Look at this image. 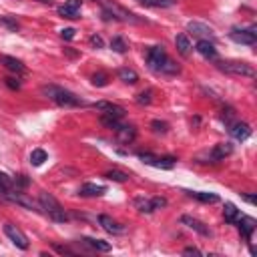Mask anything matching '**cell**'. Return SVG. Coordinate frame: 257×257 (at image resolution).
<instances>
[{
  "instance_id": "obj_18",
  "label": "cell",
  "mask_w": 257,
  "mask_h": 257,
  "mask_svg": "<svg viewBox=\"0 0 257 257\" xmlns=\"http://www.w3.org/2000/svg\"><path fill=\"white\" fill-rule=\"evenodd\" d=\"M197 52L201 56H205V58H215L217 56V48H215V44L211 40H199L197 42Z\"/></svg>"
},
{
  "instance_id": "obj_32",
  "label": "cell",
  "mask_w": 257,
  "mask_h": 257,
  "mask_svg": "<svg viewBox=\"0 0 257 257\" xmlns=\"http://www.w3.org/2000/svg\"><path fill=\"white\" fill-rule=\"evenodd\" d=\"M92 84L94 86H106V82H108V76L104 74V72H96V74H92Z\"/></svg>"
},
{
  "instance_id": "obj_34",
  "label": "cell",
  "mask_w": 257,
  "mask_h": 257,
  "mask_svg": "<svg viewBox=\"0 0 257 257\" xmlns=\"http://www.w3.org/2000/svg\"><path fill=\"white\" fill-rule=\"evenodd\" d=\"M4 82H6V86H8V88H12V90H18V88H20V80H18V78H14V76H6V78H4Z\"/></svg>"
},
{
  "instance_id": "obj_22",
  "label": "cell",
  "mask_w": 257,
  "mask_h": 257,
  "mask_svg": "<svg viewBox=\"0 0 257 257\" xmlns=\"http://www.w3.org/2000/svg\"><path fill=\"white\" fill-rule=\"evenodd\" d=\"M175 44H177V50H179V54H183V56H189V52H191V40H189V36L187 34H179L177 38H175Z\"/></svg>"
},
{
  "instance_id": "obj_7",
  "label": "cell",
  "mask_w": 257,
  "mask_h": 257,
  "mask_svg": "<svg viewBox=\"0 0 257 257\" xmlns=\"http://www.w3.org/2000/svg\"><path fill=\"white\" fill-rule=\"evenodd\" d=\"M4 233H6V237H8L18 249H28V239H26V235H24L16 225L4 223Z\"/></svg>"
},
{
  "instance_id": "obj_8",
  "label": "cell",
  "mask_w": 257,
  "mask_h": 257,
  "mask_svg": "<svg viewBox=\"0 0 257 257\" xmlns=\"http://www.w3.org/2000/svg\"><path fill=\"white\" fill-rule=\"evenodd\" d=\"M92 106L96 110H100L102 114H106V116H114V118H122L124 116V108L120 104H114V102H108V100H98Z\"/></svg>"
},
{
  "instance_id": "obj_31",
  "label": "cell",
  "mask_w": 257,
  "mask_h": 257,
  "mask_svg": "<svg viewBox=\"0 0 257 257\" xmlns=\"http://www.w3.org/2000/svg\"><path fill=\"white\" fill-rule=\"evenodd\" d=\"M151 128H153L157 135H165L167 128H169V124H167L165 120H153V122H151Z\"/></svg>"
},
{
  "instance_id": "obj_15",
  "label": "cell",
  "mask_w": 257,
  "mask_h": 257,
  "mask_svg": "<svg viewBox=\"0 0 257 257\" xmlns=\"http://www.w3.org/2000/svg\"><path fill=\"white\" fill-rule=\"evenodd\" d=\"M0 64H2L4 68H8L10 72H16V74H22L26 68H24V64L18 60V58H14V56H8V54H0Z\"/></svg>"
},
{
  "instance_id": "obj_27",
  "label": "cell",
  "mask_w": 257,
  "mask_h": 257,
  "mask_svg": "<svg viewBox=\"0 0 257 257\" xmlns=\"http://www.w3.org/2000/svg\"><path fill=\"white\" fill-rule=\"evenodd\" d=\"M46 159H48V155H46V151H44V149H34V151L30 153V163H32L34 167H40Z\"/></svg>"
},
{
  "instance_id": "obj_24",
  "label": "cell",
  "mask_w": 257,
  "mask_h": 257,
  "mask_svg": "<svg viewBox=\"0 0 257 257\" xmlns=\"http://www.w3.org/2000/svg\"><path fill=\"white\" fill-rule=\"evenodd\" d=\"M223 217H225L227 223H237L239 217H241V213H239V209H237L233 203H225V207H223Z\"/></svg>"
},
{
  "instance_id": "obj_38",
  "label": "cell",
  "mask_w": 257,
  "mask_h": 257,
  "mask_svg": "<svg viewBox=\"0 0 257 257\" xmlns=\"http://www.w3.org/2000/svg\"><path fill=\"white\" fill-rule=\"evenodd\" d=\"M90 44H92L94 48H102V46H104V42H102V38H100L98 34H92V36H90Z\"/></svg>"
},
{
  "instance_id": "obj_14",
  "label": "cell",
  "mask_w": 257,
  "mask_h": 257,
  "mask_svg": "<svg viewBox=\"0 0 257 257\" xmlns=\"http://www.w3.org/2000/svg\"><path fill=\"white\" fill-rule=\"evenodd\" d=\"M231 153H233V145L231 143H219L209 153V159H211V163H217V161H223L225 157H229Z\"/></svg>"
},
{
  "instance_id": "obj_35",
  "label": "cell",
  "mask_w": 257,
  "mask_h": 257,
  "mask_svg": "<svg viewBox=\"0 0 257 257\" xmlns=\"http://www.w3.org/2000/svg\"><path fill=\"white\" fill-rule=\"evenodd\" d=\"M151 201H153V207H155V211H157V209H163V207H167V199H165V197H153Z\"/></svg>"
},
{
  "instance_id": "obj_28",
  "label": "cell",
  "mask_w": 257,
  "mask_h": 257,
  "mask_svg": "<svg viewBox=\"0 0 257 257\" xmlns=\"http://www.w3.org/2000/svg\"><path fill=\"white\" fill-rule=\"evenodd\" d=\"M110 48H112L114 52H118V54H122V52H126V48H128V44H126V40H124L122 36H114V38L110 40Z\"/></svg>"
},
{
  "instance_id": "obj_39",
  "label": "cell",
  "mask_w": 257,
  "mask_h": 257,
  "mask_svg": "<svg viewBox=\"0 0 257 257\" xmlns=\"http://www.w3.org/2000/svg\"><path fill=\"white\" fill-rule=\"evenodd\" d=\"M74 28H64V30H60V34H62V38H66V40H70V38H74Z\"/></svg>"
},
{
  "instance_id": "obj_41",
  "label": "cell",
  "mask_w": 257,
  "mask_h": 257,
  "mask_svg": "<svg viewBox=\"0 0 257 257\" xmlns=\"http://www.w3.org/2000/svg\"><path fill=\"white\" fill-rule=\"evenodd\" d=\"M241 199H243V201H247V203H251V205H255V203H257L255 195H247V193H241Z\"/></svg>"
},
{
  "instance_id": "obj_19",
  "label": "cell",
  "mask_w": 257,
  "mask_h": 257,
  "mask_svg": "<svg viewBox=\"0 0 257 257\" xmlns=\"http://www.w3.org/2000/svg\"><path fill=\"white\" fill-rule=\"evenodd\" d=\"M104 191H106V189H104L102 185H96V183H84V185L80 187V195H82V197H100Z\"/></svg>"
},
{
  "instance_id": "obj_20",
  "label": "cell",
  "mask_w": 257,
  "mask_h": 257,
  "mask_svg": "<svg viewBox=\"0 0 257 257\" xmlns=\"http://www.w3.org/2000/svg\"><path fill=\"white\" fill-rule=\"evenodd\" d=\"M84 245H88L90 249H96V251H110V243H106V241H102V239H92V237H82L80 239Z\"/></svg>"
},
{
  "instance_id": "obj_5",
  "label": "cell",
  "mask_w": 257,
  "mask_h": 257,
  "mask_svg": "<svg viewBox=\"0 0 257 257\" xmlns=\"http://www.w3.org/2000/svg\"><path fill=\"white\" fill-rule=\"evenodd\" d=\"M229 36H231V40L237 42V44H255V42H257L255 26H251V28H231Z\"/></svg>"
},
{
  "instance_id": "obj_9",
  "label": "cell",
  "mask_w": 257,
  "mask_h": 257,
  "mask_svg": "<svg viewBox=\"0 0 257 257\" xmlns=\"http://www.w3.org/2000/svg\"><path fill=\"white\" fill-rule=\"evenodd\" d=\"M114 133H116V141L122 143V145H128L135 137H137V128L133 124H118L114 128Z\"/></svg>"
},
{
  "instance_id": "obj_4",
  "label": "cell",
  "mask_w": 257,
  "mask_h": 257,
  "mask_svg": "<svg viewBox=\"0 0 257 257\" xmlns=\"http://www.w3.org/2000/svg\"><path fill=\"white\" fill-rule=\"evenodd\" d=\"M167 60H169V56H167V52H165L163 46H151V48H149V52H147V62H149V66H151L155 72H163V66H165Z\"/></svg>"
},
{
  "instance_id": "obj_42",
  "label": "cell",
  "mask_w": 257,
  "mask_h": 257,
  "mask_svg": "<svg viewBox=\"0 0 257 257\" xmlns=\"http://www.w3.org/2000/svg\"><path fill=\"white\" fill-rule=\"evenodd\" d=\"M38 2H42V4H50L52 0H38Z\"/></svg>"
},
{
  "instance_id": "obj_3",
  "label": "cell",
  "mask_w": 257,
  "mask_h": 257,
  "mask_svg": "<svg viewBox=\"0 0 257 257\" xmlns=\"http://www.w3.org/2000/svg\"><path fill=\"white\" fill-rule=\"evenodd\" d=\"M217 68L221 72H227V74H233V76H249V78L255 76V68L247 62H241V60H223V62L217 64Z\"/></svg>"
},
{
  "instance_id": "obj_30",
  "label": "cell",
  "mask_w": 257,
  "mask_h": 257,
  "mask_svg": "<svg viewBox=\"0 0 257 257\" xmlns=\"http://www.w3.org/2000/svg\"><path fill=\"white\" fill-rule=\"evenodd\" d=\"M0 24L6 26V28H8V30H12V32H16V30L20 28V24H18L14 18H10V16H0Z\"/></svg>"
},
{
  "instance_id": "obj_37",
  "label": "cell",
  "mask_w": 257,
  "mask_h": 257,
  "mask_svg": "<svg viewBox=\"0 0 257 257\" xmlns=\"http://www.w3.org/2000/svg\"><path fill=\"white\" fill-rule=\"evenodd\" d=\"M14 183H16V187H20V189H24V187H28V179H26V175H18V177H14Z\"/></svg>"
},
{
  "instance_id": "obj_12",
  "label": "cell",
  "mask_w": 257,
  "mask_h": 257,
  "mask_svg": "<svg viewBox=\"0 0 257 257\" xmlns=\"http://www.w3.org/2000/svg\"><path fill=\"white\" fill-rule=\"evenodd\" d=\"M80 4H82V0H68L66 4L58 6V14H60L62 18H70V20H74V18H78Z\"/></svg>"
},
{
  "instance_id": "obj_17",
  "label": "cell",
  "mask_w": 257,
  "mask_h": 257,
  "mask_svg": "<svg viewBox=\"0 0 257 257\" xmlns=\"http://www.w3.org/2000/svg\"><path fill=\"white\" fill-rule=\"evenodd\" d=\"M255 219L253 217H239V221H237V227H239V233L243 235V237H247V239H251V235H253V231H255Z\"/></svg>"
},
{
  "instance_id": "obj_6",
  "label": "cell",
  "mask_w": 257,
  "mask_h": 257,
  "mask_svg": "<svg viewBox=\"0 0 257 257\" xmlns=\"http://www.w3.org/2000/svg\"><path fill=\"white\" fill-rule=\"evenodd\" d=\"M139 159L145 163V165H151V167H157V169H173L175 167V157H155L151 153H139Z\"/></svg>"
},
{
  "instance_id": "obj_29",
  "label": "cell",
  "mask_w": 257,
  "mask_h": 257,
  "mask_svg": "<svg viewBox=\"0 0 257 257\" xmlns=\"http://www.w3.org/2000/svg\"><path fill=\"white\" fill-rule=\"evenodd\" d=\"M104 177H106V179H110V181H116V183H124V181H128V175H126L124 171H116V169L108 171Z\"/></svg>"
},
{
  "instance_id": "obj_21",
  "label": "cell",
  "mask_w": 257,
  "mask_h": 257,
  "mask_svg": "<svg viewBox=\"0 0 257 257\" xmlns=\"http://www.w3.org/2000/svg\"><path fill=\"white\" fill-rule=\"evenodd\" d=\"M116 76H118L122 82H126V84H135V82L139 80V74H137L133 68H118V70H116Z\"/></svg>"
},
{
  "instance_id": "obj_36",
  "label": "cell",
  "mask_w": 257,
  "mask_h": 257,
  "mask_svg": "<svg viewBox=\"0 0 257 257\" xmlns=\"http://www.w3.org/2000/svg\"><path fill=\"white\" fill-rule=\"evenodd\" d=\"M233 116H235V112H233V108H231V106H227V112L223 110V114H221V118H223L227 124H231V122H233Z\"/></svg>"
},
{
  "instance_id": "obj_26",
  "label": "cell",
  "mask_w": 257,
  "mask_h": 257,
  "mask_svg": "<svg viewBox=\"0 0 257 257\" xmlns=\"http://www.w3.org/2000/svg\"><path fill=\"white\" fill-rule=\"evenodd\" d=\"M143 6H149V8H169L175 4V0H141Z\"/></svg>"
},
{
  "instance_id": "obj_2",
  "label": "cell",
  "mask_w": 257,
  "mask_h": 257,
  "mask_svg": "<svg viewBox=\"0 0 257 257\" xmlns=\"http://www.w3.org/2000/svg\"><path fill=\"white\" fill-rule=\"evenodd\" d=\"M38 205H40V211H42V213H46L52 221H56V223H64V221H68L66 211L62 209V205H60V203H58L50 193L40 191V195H38Z\"/></svg>"
},
{
  "instance_id": "obj_33",
  "label": "cell",
  "mask_w": 257,
  "mask_h": 257,
  "mask_svg": "<svg viewBox=\"0 0 257 257\" xmlns=\"http://www.w3.org/2000/svg\"><path fill=\"white\" fill-rule=\"evenodd\" d=\"M151 94H153V90H143V92L137 96V102H139V104H151V100H153Z\"/></svg>"
},
{
  "instance_id": "obj_1",
  "label": "cell",
  "mask_w": 257,
  "mask_h": 257,
  "mask_svg": "<svg viewBox=\"0 0 257 257\" xmlns=\"http://www.w3.org/2000/svg\"><path fill=\"white\" fill-rule=\"evenodd\" d=\"M40 92H42L48 100H52V102H56L58 106H64V108L84 104L80 96H76L74 92H70V90L62 88V86H56V84H44V86H40Z\"/></svg>"
},
{
  "instance_id": "obj_40",
  "label": "cell",
  "mask_w": 257,
  "mask_h": 257,
  "mask_svg": "<svg viewBox=\"0 0 257 257\" xmlns=\"http://www.w3.org/2000/svg\"><path fill=\"white\" fill-rule=\"evenodd\" d=\"M183 255H201V251L197 247H185L183 249Z\"/></svg>"
},
{
  "instance_id": "obj_16",
  "label": "cell",
  "mask_w": 257,
  "mask_h": 257,
  "mask_svg": "<svg viewBox=\"0 0 257 257\" xmlns=\"http://www.w3.org/2000/svg\"><path fill=\"white\" fill-rule=\"evenodd\" d=\"M98 223H100V227H102L106 233H112V235H120V233H124V227H122V225H118L116 221H112L108 215H100V217H98Z\"/></svg>"
},
{
  "instance_id": "obj_13",
  "label": "cell",
  "mask_w": 257,
  "mask_h": 257,
  "mask_svg": "<svg viewBox=\"0 0 257 257\" xmlns=\"http://www.w3.org/2000/svg\"><path fill=\"white\" fill-rule=\"evenodd\" d=\"M181 223H183V225H187L189 229L197 231V233H199V235H203V237H209V235H211L209 227H207L203 221H199V219H195V217H191V215H183V217H181Z\"/></svg>"
},
{
  "instance_id": "obj_10",
  "label": "cell",
  "mask_w": 257,
  "mask_h": 257,
  "mask_svg": "<svg viewBox=\"0 0 257 257\" xmlns=\"http://www.w3.org/2000/svg\"><path fill=\"white\" fill-rule=\"evenodd\" d=\"M187 30L193 34V36H197V38H201V40H209V38H213V28L211 26H207V24H203V22H189L187 24Z\"/></svg>"
},
{
  "instance_id": "obj_11",
  "label": "cell",
  "mask_w": 257,
  "mask_h": 257,
  "mask_svg": "<svg viewBox=\"0 0 257 257\" xmlns=\"http://www.w3.org/2000/svg\"><path fill=\"white\" fill-rule=\"evenodd\" d=\"M229 133L237 141H247L251 137V126L247 122H231L229 124Z\"/></svg>"
},
{
  "instance_id": "obj_25",
  "label": "cell",
  "mask_w": 257,
  "mask_h": 257,
  "mask_svg": "<svg viewBox=\"0 0 257 257\" xmlns=\"http://www.w3.org/2000/svg\"><path fill=\"white\" fill-rule=\"evenodd\" d=\"M133 205H135V209L141 211V213H153V211H155L153 201H151V199H145V197H137V199L133 201Z\"/></svg>"
},
{
  "instance_id": "obj_23",
  "label": "cell",
  "mask_w": 257,
  "mask_h": 257,
  "mask_svg": "<svg viewBox=\"0 0 257 257\" xmlns=\"http://www.w3.org/2000/svg\"><path fill=\"white\" fill-rule=\"evenodd\" d=\"M187 195H189V197H193V199H197V201H201V203H217V201H219V195H215V193L187 191Z\"/></svg>"
}]
</instances>
